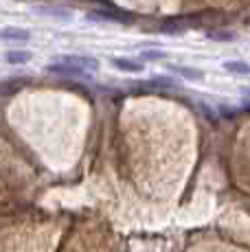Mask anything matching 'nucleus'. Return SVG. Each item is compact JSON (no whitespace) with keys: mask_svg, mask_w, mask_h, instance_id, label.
Here are the masks:
<instances>
[{"mask_svg":"<svg viewBox=\"0 0 250 252\" xmlns=\"http://www.w3.org/2000/svg\"><path fill=\"white\" fill-rule=\"evenodd\" d=\"M33 60V53L31 51H20V48H13V51H7L4 53V62L7 64H13V66H22L27 62Z\"/></svg>","mask_w":250,"mask_h":252,"instance_id":"obj_7","label":"nucleus"},{"mask_svg":"<svg viewBox=\"0 0 250 252\" xmlns=\"http://www.w3.org/2000/svg\"><path fill=\"white\" fill-rule=\"evenodd\" d=\"M174 72L178 75H182L185 79H191V81H200L202 77H204V72L198 70V68H191V66H169Z\"/></svg>","mask_w":250,"mask_h":252,"instance_id":"obj_9","label":"nucleus"},{"mask_svg":"<svg viewBox=\"0 0 250 252\" xmlns=\"http://www.w3.org/2000/svg\"><path fill=\"white\" fill-rule=\"evenodd\" d=\"M0 40L11 42V44H25V42L31 40V33L20 27H4L0 29Z\"/></svg>","mask_w":250,"mask_h":252,"instance_id":"obj_3","label":"nucleus"},{"mask_svg":"<svg viewBox=\"0 0 250 252\" xmlns=\"http://www.w3.org/2000/svg\"><path fill=\"white\" fill-rule=\"evenodd\" d=\"M40 13H44V16H55V18H62V20H70V11H66V9H57V7H42Z\"/></svg>","mask_w":250,"mask_h":252,"instance_id":"obj_12","label":"nucleus"},{"mask_svg":"<svg viewBox=\"0 0 250 252\" xmlns=\"http://www.w3.org/2000/svg\"><path fill=\"white\" fill-rule=\"evenodd\" d=\"M90 20H97V22H121V24H129L134 20L129 13H121V11H90L88 13Z\"/></svg>","mask_w":250,"mask_h":252,"instance_id":"obj_4","label":"nucleus"},{"mask_svg":"<svg viewBox=\"0 0 250 252\" xmlns=\"http://www.w3.org/2000/svg\"><path fill=\"white\" fill-rule=\"evenodd\" d=\"M22 81H4V84H0V94H11V92L20 90Z\"/></svg>","mask_w":250,"mask_h":252,"instance_id":"obj_13","label":"nucleus"},{"mask_svg":"<svg viewBox=\"0 0 250 252\" xmlns=\"http://www.w3.org/2000/svg\"><path fill=\"white\" fill-rule=\"evenodd\" d=\"M242 94L246 96V99H250V88H242Z\"/></svg>","mask_w":250,"mask_h":252,"instance_id":"obj_16","label":"nucleus"},{"mask_svg":"<svg viewBox=\"0 0 250 252\" xmlns=\"http://www.w3.org/2000/svg\"><path fill=\"white\" fill-rule=\"evenodd\" d=\"M242 108L246 110V112H250V99H246V101H244V105H242Z\"/></svg>","mask_w":250,"mask_h":252,"instance_id":"obj_15","label":"nucleus"},{"mask_svg":"<svg viewBox=\"0 0 250 252\" xmlns=\"http://www.w3.org/2000/svg\"><path fill=\"white\" fill-rule=\"evenodd\" d=\"M222 68L233 72V75H250V64L244 60H228V62H222Z\"/></svg>","mask_w":250,"mask_h":252,"instance_id":"obj_8","label":"nucleus"},{"mask_svg":"<svg viewBox=\"0 0 250 252\" xmlns=\"http://www.w3.org/2000/svg\"><path fill=\"white\" fill-rule=\"evenodd\" d=\"M55 62H64V64H70V66H77L81 70H88V72H94L99 68V62L90 55H60Z\"/></svg>","mask_w":250,"mask_h":252,"instance_id":"obj_2","label":"nucleus"},{"mask_svg":"<svg viewBox=\"0 0 250 252\" xmlns=\"http://www.w3.org/2000/svg\"><path fill=\"white\" fill-rule=\"evenodd\" d=\"M206 37H209V40H215V42H233V40H237V33L219 29V31H206Z\"/></svg>","mask_w":250,"mask_h":252,"instance_id":"obj_10","label":"nucleus"},{"mask_svg":"<svg viewBox=\"0 0 250 252\" xmlns=\"http://www.w3.org/2000/svg\"><path fill=\"white\" fill-rule=\"evenodd\" d=\"M141 57L147 62H160V60H167V53L160 51V48H147V51L141 53Z\"/></svg>","mask_w":250,"mask_h":252,"instance_id":"obj_11","label":"nucleus"},{"mask_svg":"<svg viewBox=\"0 0 250 252\" xmlns=\"http://www.w3.org/2000/svg\"><path fill=\"white\" fill-rule=\"evenodd\" d=\"M46 72H51V75H60V77H68V79H86V81L93 79V72L81 70V68L70 66V64H64V62L46 64Z\"/></svg>","mask_w":250,"mask_h":252,"instance_id":"obj_1","label":"nucleus"},{"mask_svg":"<svg viewBox=\"0 0 250 252\" xmlns=\"http://www.w3.org/2000/svg\"><path fill=\"white\" fill-rule=\"evenodd\" d=\"M237 112H239V110L228 108V105H222V108H219V114L226 116V119H235V116H237Z\"/></svg>","mask_w":250,"mask_h":252,"instance_id":"obj_14","label":"nucleus"},{"mask_svg":"<svg viewBox=\"0 0 250 252\" xmlns=\"http://www.w3.org/2000/svg\"><path fill=\"white\" fill-rule=\"evenodd\" d=\"M112 66L117 70H123V72H132V75H138V72L145 70V64L138 60H132V57H112Z\"/></svg>","mask_w":250,"mask_h":252,"instance_id":"obj_5","label":"nucleus"},{"mask_svg":"<svg viewBox=\"0 0 250 252\" xmlns=\"http://www.w3.org/2000/svg\"><path fill=\"white\" fill-rule=\"evenodd\" d=\"M143 88L147 90H156V88H162V90H169V88H178V81L174 77H165V75H156V77H150L147 81H143Z\"/></svg>","mask_w":250,"mask_h":252,"instance_id":"obj_6","label":"nucleus"}]
</instances>
